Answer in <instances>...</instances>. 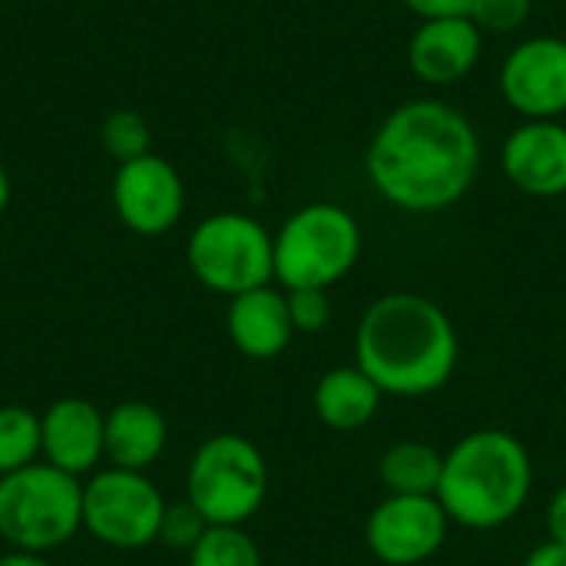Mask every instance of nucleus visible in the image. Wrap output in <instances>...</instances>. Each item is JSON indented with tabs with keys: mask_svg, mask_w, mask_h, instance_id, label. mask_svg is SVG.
Listing matches in <instances>:
<instances>
[{
	"mask_svg": "<svg viewBox=\"0 0 566 566\" xmlns=\"http://www.w3.org/2000/svg\"><path fill=\"white\" fill-rule=\"evenodd\" d=\"M166 497L143 471L103 468L83 484V531L113 551H143L159 541Z\"/></svg>",
	"mask_w": 566,
	"mask_h": 566,
	"instance_id": "8",
	"label": "nucleus"
},
{
	"mask_svg": "<svg viewBox=\"0 0 566 566\" xmlns=\"http://www.w3.org/2000/svg\"><path fill=\"white\" fill-rule=\"evenodd\" d=\"M534 488L527 448L501 428L464 434L448 454L438 501L451 524L468 531H497L511 524Z\"/></svg>",
	"mask_w": 566,
	"mask_h": 566,
	"instance_id": "3",
	"label": "nucleus"
},
{
	"mask_svg": "<svg viewBox=\"0 0 566 566\" xmlns=\"http://www.w3.org/2000/svg\"><path fill=\"white\" fill-rule=\"evenodd\" d=\"M481 172L478 126L454 103L418 96L398 103L371 133L365 176L395 209L444 212L461 202Z\"/></svg>",
	"mask_w": 566,
	"mask_h": 566,
	"instance_id": "1",
	"label": "nucleus"
},
{
	"mask_svg": "<svg viewBox=\"0 0 566 566\" xmlns=\"http://www.w3.org/2000/svg\"><path fill=\"white\" fill-rule=\"evenodd\" d=\"M209 531L206 517L189 504H166V514H163V527H159V544L172 547V551H192L202 534Z\"/></svg>",
	"mask_w": 566,
	"mask_h": 566,
	"instance_id": "23",
	"label": "nucleus"
},
{
	"mask_svg": "<svg viewBox=\"0 0 566 566\" xmlns=\"http://www.w3.org/2000/svg\"><path fill=\"white\" fill-rule=\"evenodd\" d=\"M83 531L80 478L36 461L0 478V541L10 551L50 554Z\"/></svg>",
	"mask_w": 566,
	"mask_h": 566,
	"instance_id": "4",
	"label": "nucleus"
},
{
	"mask_svg": "<svg viewBox=\"0 0 566 566\" xmlns=\"http://www.w3.org/2000/svg\"><path fill=\"white\" fill-rule=\"evenodd\" d=\"M285 298H289V315H292L295 332L318 335L332 322L328 289H292V292H285Z\"/></svg>",
	"mask_w": 566,
	"mask_h": 566,
	"instance_id": "24",
	"label": "nucleus"
},
{
	"mask_svg": "<svg viewBox=\"0 0 566 566\" xmlns=\"http://www.w3.org/2000/svg\"><path fill=\"white\" fill-rule=\"evenodd\" d=\"M7 202H10V176H7V169L0 166V216H3V209H7Z\"/></svg>",
	"mask_w": 566,
	"mask_h": 566,
	"instance_id": "29",
	"label": "nucleus"
},
{
	"mask_svg": "<svg viewBox=\"0 0 566 566\" xmlns=\"http://www.w3.org/2000/svg\"><path fill=\"white\" fill-rule=\"evenodd\" d=\"M461 361L451 315L428 295L388 292L375 298L355 332V365L395 398L441 391Z\"/></svg>",
	"mask_w": 566,
	"mask_h": 566,
	"instance_id": "2",
	"label": "nucleus"
},
{
	"mask_svg": "<svg viewBox=\"0 0 566 566\" xmlns=\"http://www.w3.org/2000/svg\"><path fill=\"white\" fill-rule=\"evenodd\" d=\"M40 461V415L20 405H0V478Z\"/></svg>",
	"mask_w": 566,
	"mask_h": 566,
	"instance_id": "19",
	"label": "nucleus"
},
{
	"mask_svg": "<svg viewBox=\"0 0 566 566\" xmlns=\"http://www.w3.org/2000/svg\"><path fill=\"white\" fill-rule=\"evenodd\" d=\"M534 13V0H471L468 17L484 33H514Z\"/></svg>",
	"mask_w": 566,
	"mask_h": 566,
	"instance_id": "22",
	"label": "nucleus"
},
{
	"mask_svg": "<svg viewBox=\"0 0 566 566\" xmlns=\"http://www.w3.org/2000/svg\"><path fill=\"white\" fill-rule=\"evenodd\" d=\"M547 534L554 544L566 547V484L554 491L551 504H547Z\"/></svg>",
	"mask_w": 566,
	"mask_h": 566,
	"instance_id": "26",
	"label": "nucleus"
},
{
	"mask_svg": "<svg viewBox=\"0 0 566 566\" xmlns=\"http://www.w3.org/2000/svg\"><path fill=\"white\" fill-rule=\"evenodd\" d=\"M497 90L521 119H560L566 113V36L541 33L514 43L501 60Z\"/></svg>",
	"mask_w": 566,
	"mask_h": 566,
	"instance_id": "9",
	"label": "nucleus"
},
{
	"mask_svg": "<svg viewBox=\"0 0 566 566\" xmlns=\"http://www.w3.org/2000/svg\"><path fill=\"white\" fill-rule=\"evenodd\" d=\"M189 566H262V551L242 527H209L189 551Z\"/></svg>",
	"mask_w": 566,
	"mask_h": 566,
	"instance_id": "20",
	"label": "nucleus"
},
{
	"mask_svg": "<svg viewBox=\"0 0 566 566\" xmlns=\"http://www.w3.org/2000/svg\"><path fill=\"white\" fill-rule=\"evenodd\" d=\"M444 454L424 441H398L381 454L378 478L388 494L401 497H438Z\"/></svg>",
	"mask_w": 566,
	"mask_h": 566,
	"instance_id": "18",
	"label": "nucleus"
},
{
	"mask_svg": "<svg viewBox=\"0 0 566 566\" xmlns=\"http://www.w3.org/2000/svg\"><path fill=\"white\" fill-rule=\"evenodd\" d=\"M275 242V282L292 289H332L361 255V226L338 202H308L295 209Z\"/></svg>",
	"mask_w": 566,
	"mask_h": 566,
	"instance_id": "5",
	"label": "nucleus"
},
{
	"mask_svg": "<svg viewBox=\"0 0 566 566\" xmlns=\"http://www.w3.org/2000/svg\"><path fill=\"white\" fill-rule=\"evenodd\" d=\"M381 398H385L381 388L358 365H342V368H332L318 378L315 395H312V408L325 428L358 431L378 415Z\"/></svg>",
	"mask_w": 566,
	"mask_h": 566,
	"instance_id": "17",
	"label": "nucleus"
},
{
	"mask_svg": "<svg viewBox=\"0 0 566 566\" xmlns=\"http://www.w3.org/2000/svg\"><path fill=\"white\" fill-rule=\"evenodd\" d=\"M269 494V464L242 434L206 438L186 471V501L209 527H242Z\"/></svg>",
	"mask_w": 566,
	"mask_h": 566,
	"instance_id": "6",
	"label": "nucleus"
},
{
	"mask_svg": "<svg viewBox=\"0 0 566 566\" xmlns=\"http://www.w3.org/2000/svg\"><path fill=\"white\" fill-rule=\"evenodd\" d=\"M451 517L438 497L388 494L365 524L368 551L388 566H418L431 560L448 541Z\"/></svg>",
	"mask_w": 566,
	"mask_h": 566,
	"instance_id": "10",
	"label": "nucleus"
},
{
	"mask_svg": "<svg viewBox=\"0 0 566 566\" xmlns=\"http://www.w3.org/2000/svg\"><path fill=\"white\" fill-rule=\"evenodd\" d=\"M106 415L86 398H60L40 415V458L73 478L93 474L106 458Z\"/></svg>",
	"mask_w": 566,
	"mask_h": 566,
	"instance_id": "14",
	"label": "nucleus"
},
{
	"mask_svg": "<svg viewBox=\"0 0 566 566\" xmlns=\"http://www.w3.org/2000/svg\"><path fill=\"white\" fill-rule=\"evenodd\" d=\"M418 20H438V17H468L471 0H401Z\"/></svg>",
	"mask_w": 566,
	"mask_h": 566,
	"instance_id": "25",
	"label": "nucleus"
},
{
	"mask_svg": "<svg viewBox=\"0 0 566 566\" xmlns=\"http://www.w3.org/2000/svg\"><path fill=\"white\" fill-rule=\"evenodd\" d=\"M186 262L199 285L226 298L275 282L272 232L245 212L206 216L189 232Z\"/></svg>",
	"mask_w": 566,
	"mask_h": 566,
	"instance_id": "7",
	"label": "nucleus"
},
{
	"mask_svg": "<svg viewBox=\"0 0 566 566\" xmlns=\"http://www.w3.org/2000/svg\"><path fill=\"white\" fill-rule=\"evenodd\" d=\"M484 53V30L471 17L418 20L405 60L424 86H454L474 73Z\"/></svg>",
	"mask_w": 566,
	"mask_h": 566,
	"instance_id": "13",
	"label": "nucleus"
},
{
	"mask_svg": "<svg viewBox=\"0 0 566 566\" xmlns=\"http://www.w3.org/2000/svg\"><path fill=\"white\" fill-rule=\"evenodd\" d=\"M524 566H566V547L547 541V544L531 551V557L524 560Z\"/></svg>",
	"mask_w": 566,
	"mask_h": 566,
	"instance_id": "27",
	"label": "nucleus"
},
{
	"mask_svg": "<svg viewBox=\"0 0 566 566\" xmlns=\"http://www.w3.org/2000/svg\"><path fill=\"white\" fill-rule=\"evenodd\" d=\"M113 209L129 232L149 239L166 235L176 229L186 209V186L179 169L156 153L119 163L113 176Z\"/></svg>",
	"mask_w": 566,
	"mask_h": 566,
	"instance_id": "11",
	"label": "nucleus"
},
{
	"mask_svg": "<svg viewBox=\"0 0 566 566\" xmlns=\"http://www.w3.org/2000/svg\"><path fill=\"white\" fill-rule=\"evenodd\" d=\"M99 143L103 149L116 159V163H129V159H139L149 153V123L133 113V109H116L103 119L99 126Z\"/></svg>",
	"mask_w": 566,
	"mask_h": 566,
	"instance_id": "21",
	"label": "nucleus"
},
{
	"mask_svg": "<svg viewBox=\"0 0 566 566\" xmlns=\"http://www.w3.org/2000/svg\"><path fill=\"white\" fill-rule=\"evenodd\" d=\"M166 441H169L166 418L146 401H123L106 415L103 448L109 468L146 474V468H153L163 458Z\"/></svg>",
	"mask_w": 566,
	"mask_h": 566,
	"instance_id": "16",
	"label": "nucleus"
},
{
	"mask_svg": "<svg viewBox=\"0 0 566 566\" xmlns=\"http://www.w3.org/2000/svg\"><path fill=\"white\" fill-rule=\"evenodd\" d=\"M0 566H50L43 554H27V551H7L0 554Z\"/></svg>",
	"mask_w": 566,
	"mask_h": 566,
	"instance_id": "28",
	"label": "nucleus"
},
{
	"mask_svg": "<svg viewBox=\"0 0 566 566\" xmlns=\"http://www.w3.org/2000/svg\"><path fill=\"white\" fill-rule=\"evenodd\" d=\"M226 332H229V342L245 358H252V361L279 358L289 348L292 335H295L285 289L262 285V289H252V292H242V295L229 298Z\"/></svg>",
	"mask_w": 566,
	"mask_h": 566,
	"instance_id": "15",
	"label": "nucleus"
},
{
	"mask_svg": "<svg viewBox=\"0 0 566 566\" xmlns=\"http://www.w3.org/2000/svg\"><path fill=\"white\" fill-rule=\"evenodd\" d=\"M504 179L537 199L566 196V126L560 119H524L501 143Z\"/></svg>",
	"mask_w": 566,
	"mask_h": 566,
	"instance_id": "12",
	"label": "nucleus"
}]
</instances>
